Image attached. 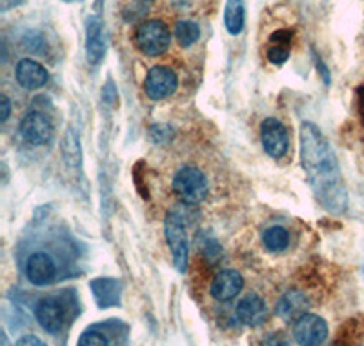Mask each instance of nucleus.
<instances>
[{
    "label": "nucleus",
    "instance_id": "nucleus-1",
    "mask_svg": "<svg viewBox=\"0 0 364 346\" xmlns=\"http://www.w3.org/2000/svg\"><path fill=\"white\" fill-rule=\"evenodd\" d=\"M301 161L318 201L333 214L346 208V190L341 181L336 153L330 142L311 122L301 128Z\"/></svg>",
    "mask_w": 364,
    "mask_h": 346
},
{
    "label": "nucleus",
    "instance_id": "nucleus-2",
    "mask_svg": "<svg viewBox=\"0 0 364 346\" xmlns=\"http://www.w3.org/2000/svg\"><path fill=\"white\" fill-rule=\"evenodd\" d=\"M170 29L161 21H146L136 28L135 44L146 57H161L170 48Z\"/></svg>",
    "mask_w": 364,
    "mask_h": 346
},
{
    "label": "nucleus",
    "instance_id": "nucleus-3",
    "mask_svg": "<svg viewBox=\"0 0 364 346\" xmlns=\"http://www.w3.org/2000/svg\"><path fill=\"white\" fill-rule=\"evenodd\" d=\"M173 192L186 204H199L208 195V179L200 169L186 168L178 169L173 177Z\"/></svg>",
    "mask_w": 364,
    "mask_h": 346
},
{
    "label": "nucleus",
    "instance_id": "nucleus-4",
    "mask_svg": "<svg viewBox=\"0 0 364 346\" xmlns=\"http://www.w3.org/2000/svg\"><path fill=\"white\" fill-rule=\"evenodd\" d=\"M164 230H166V241L170 244L171 257H173L175 268L181 273L186 272L188 268V237H186V228L182 223V217L177 211H170L164 221Z\"/></svg>",
    "mask_w": 364,
    "mask_h": 346
},
{
    "label": "nucleus",
    "instance_id": "nucleus-5",
    "mask_svg": "<svg viewBox=\"0 0 364 346\" xmlns=\"http://www.w3.org/2000/svg\"><path fill=\"white\" fill-rule=\"evenodd\" d=\"M177 84L178 80L173 70L166 66H157L151 68L146 75L144 91L151 100H162L173 95L175 90H177Z\"/></svg>",
    "mask_w": 364,
    "mask_h": 346
},
{
    "label": "nucleus",
    "instance_id": "nucleus-6",
    "mask_svg": "<svg viewBox=\"0 0 364 346\" xmlns=\"http://www.w3.org/2000/svg\"><path fill=\"white\" fill-rule=\"evenodd\" d=\"M328 337V325L314 313H304L294 326V339L301 346H318Z\"/></svg>",
    "mask_w": 364,
    "mask_h": 346
},
{
    "label": "nucleus",
    "instance_id": "nucleus-7",
    "mask_svg": "<svg viewBox=\"0 0 364 346\" xmlns=\"http://www.w3.org/2000/svg\"><path fill=\"white\" fill-rule=\"evenodd\" d=\"M21 133L29 145H48L53 137V124L42 112H29L21 122Z\"/></svg>",
    "mask_w": 364,
    "mask_h": 346
},
{
    "label": "nucleus",
    "instance_id": "nucleus-8",
    "mask_svg": "<svg viewBox=\"0 0 364 346\" xmlns=\"http://www.w3.org/2000/svg\"><path fill=\"white\" fill-rule=\"evenodd\" d=\"M261 140L262 148L273 159H281L288 152V132L282 126L281 120L277 119H266L261 126Z\"/></svg>",
    "mask_w": 364,
    "mask_h": 346
},
{
    "label": "nucleus",
    "instance_id": "nucleus-9",
    "mask_svg": "<svg viewBox=\"0 0 364 346\" xmlns=\"http://www.w3.org/2000/svg\"><path fill=\"white\" fill-rule=\"evenodd\" d=\"M245 286V279L235 270H220L213 281H211V297L219 303L232 301L237 297Z\"/></svg>",
    "mask_w": 364,
    "mask_h": 346
},
{
    "label": "nucleus",
    "instance_id": "nucleus-10",
    "mask_svg": "<svg viewBox=\"0 0 364 346\" xmlns=\"http://www.w3.org/2000/svg\"><path fill=\"white\" fill-rule=\"evenodd\" d=\"M26 276H28L29 283L35 286L51 285L55 276H57L55 261L48 253H42V251L33 253L28 259V264H26Z\"/></svg>",
    "mask_w": 364,
    "mask_h": 346
},
{
    "label": "nucleus",
    "instance_id": "nucleus-11",
    "mask_svg": "<svg viewBox=\"0 0 364 346\" xmlns=\"http://www.w3.org/2000/svg\"><path fill=\"white\" fill-rule=\"evenodd\" d=\"M35 318H37L38 325L50 332V334H57L64 326V319H66V312L64 306L57 301V299H42L35 308Z\"/></svg>",
    "mask_w": 364,
    "mask_h": 346
},
{
    "label": "nucleus",
    "instance_id": "nucleus-12",
    "mask_svg": "<svg viewBox=\"0 0 364 346\" xmlns=\"http://www.w3.org/2000/svg\"><path fill=\"white\" fill-rule=\"evenodd\" d=\"M237 318L246 326H259L268 319V306L257 293H248L237 305Z\"/></svg>",
    "mask_w": 364,
    "mask_h": 346
},
{
    "label": "nucleus",
    "instance_id": "nucleus-13",
    "mask_svg": "<svg viewBox=\"0 0 364 346\" xmlns=\"http://www.w3.org/2000/svg\"><path fill=\"white\" fill-rule=\"evenodd\" d=\"M17 83L21 84L24 90H38L44 86L50 78V73L42 64L31 58H22L17 64V71H15Z\"/></svg>",
    "mask_w": 364,
    "mask_h": 346
},
{
    "label": "nucleus",
    "instance_id": "nucleus-14",
    "mask_svg": "<svg viewBox=\"0 0 364 346\" xmlns=\"http://www.w3.org/2000/svg\"><path fill=\"white\" fill-rule=\"evenodd\" d=\"M275 313L282 321H299V319L308 313V299L306 295L299 290H290L279 299L275 306Z\"/></svg>",
    "mask_w": 364,
    "mask_h": 346
},
{
    "label": "nucleus",
    "instance_id": "nucleus-15",
    "mask_svg": "<svg viewBox=\"0 0 364 346\" xmlns=\"http://www.w3.org/2000/svg\"><path fill=\"white\" fill-rule=\"evenodd\" d=\"M86 55L91 64H99L104 57V22L97 15L86 21Z\"/></svg>",
    "mask_w": 364,
    "mask_h": 346
},
{
    "label": "nucleus",
    "instance_id": "nucleus-16",
    "mask_svg": "<svg viewBox=\"0 0 364 346\" xmlns=\"http://www.w3.org/2000/svg\"><path fill=\"white\" fill-rule=\"evenodd\" d=\"M246 9L242 0H228L226 9H224V24H226L228 33L239 35L245 28Z\"/></svg>",
    "mask_w": 364,
    "mask_h": 346
},
{
    "label": "nucleus",
    "instance_id": "nucleus-17",
    "mask_svg": "<svg viewBox=\"0 0 364 346\" xmlns=\"http://www.w3.org/2000/svg\"><path fill=\"white\" fill-rule=\"evenodd\" d=\"M262 243L269 251H282L290 244V234L282 226H272L262 234Z\"/></svg>",
    "mask_w": 364,
    "mask_h": 346
},
{
    "label": "nucleus",
    "instance_id": "nucleus-18",
    "mask_svg": "<svg viewBox=\"0 0 364 346\" xmlns=\"http://www.w3.org/2000/svg\"><path fill=\"white\" fill-rule=\"evenodd\" d=\"M200 29L199 26L191 21H178L175 26V38L182 48H190L195 42L199 41Z\"/></svg>",
    "mask_w": 364,
    "mask_h": 346
},
{
    "label": "nucleus",
    "instance_id": "nucleus-19",
    "mask_svg": "<svg viewBox=\"0 0 364 346\" xmlns=\"http://www.w3.org/2000/svg\"><path fill=\"white\" fill-rule=\"evenodd\" d=\"M77 346H108V341H106V337H104L102 334L90 330V332H84V334L80 335Z\"/></svg>",
    "mask_w": 364,
    "mask_h": 346
},
{
    "label": "nucleus",
    "instance_id": "nucleus-20",
    "mask_svg": "<svg viewBox=\"0 0 364 346\" xmlns=\"http://www.w3.org/2000/svg\"><path fill=\"white\" fill-rule=\"evenodd\" d=\"M290 57V51L286 46H272L268 50V61L275 66H282L286 61Z\"/></svg>",
    "mask_w": 364,
    "mask_h": 346
},
{
    "label": "nucleus",
    "instance_id": "nucleus-21",
    "mask_svg": "<svg viewBox=\"0 0 364 346\" xmlns=\"http://www.w3.org/2000/svg\"><path fill=\"white\" fill-rule=\"evenodd\" d=\"M261 346H290V342H288V339H286L282 334L273 332V334L266 335V337L262 339Z\"/></svg>",
    "mask_w": 364,
    "mask_h": 346
},
{
    "label": "nucleus",
    "instance_id": "nucleus-22",
    "mask_svg": "<svg viewBox=\"0 0 364 346\" xmlns=\"http://www.w3.org/2000/svg\"><path fill=\"white\" fill-rule=\"evenodd\" d=\"M17 346H46L44 341L37 337V335H24L17 341Z\"/></svg>",
    "mask_w": 364,
    "mask_h": 346
},
{
    "label": "nucleus",
    "instance_id": "nucleus-23",
    "mask_svg": "<svg viewBox=\"0 0 364 346\" xmlns=\"http://www.w3.org/2000/svg\"><path fill=\"white\" fill-rule=\"evenodd\" d=\"M9 112H11V106H9V99L6 95L0 97V120L6 122L9 117Z\"/></svg>",
    "mask_w": 364,
    "mask_h": 346
}]
</instances>
